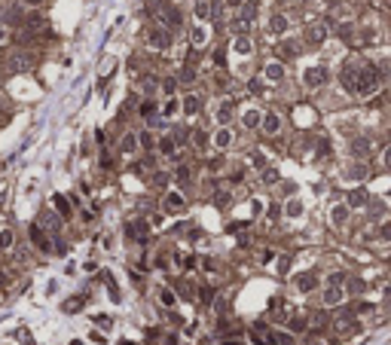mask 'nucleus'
Returning <instances> with one entry per match:
<instances>
[{
    "mask_svg": "<svg viewBox=\"0 0 391 345\" xmlns=\"http://www.w3.org/2000/svg\"><path fill=\"white\" fill-rule=\"evenodd\" d=\"M80 305H83V299H70V302H64L67 312H74V308H80Z\"/></svg>",
    "mask_w": 391,
    "mask_h": 345,
    "instance_id": "nucleus-32",
    "label": "nucleus"
},
{
    "mask_svg": "<svg viewBox=\"0 0 391 345\" xmlns=\"http://www.w3.org/2000/svg\"><path fill=\"white\" fill-rule=\"evenodd\" d=\"M263 132L266 135H278L281 132V119H278V113H263Z\"/></svg>",
    "mask_w": 391,
    "mask_h": 345,
    "instance_id": "nucleus-5",
    "label": "nucleus"
},
{
    "mask_svg": "<svg viewBox=\"0 0 391 345\" xmlns=\"http://www.w3.org/2000/svg\"><path fill=\"white\" fill-rule=\"evenodd\" d=\"M174 110H177V101H168V104H165V116H171Z\"/></svg>",
    "mask_w": 391,
    "mask_h": 345,
    "instance_id": "nucleus-36",
    "label": "nucleus"
},
{
    "mask_svg": "<svg viewBox=\"0 0 391 345\" xmlns=\"http://www.w3.org/2000/svg\"><path fill=\"white\" fill-rule=\"evenodd\" d=\"M184 110H187V113H196V110H199V98H196V95H187Z\"/></svg>",
    "mask_w": 391,
    "mask_h": 345,
    "instance_id": "nucleus-20",
    "label": "nucleus"
},
{
    "mask_svg": "<svg viewBox=\"0 0 391 345\" xmlns=\"http://www.w3.org/2000/svg\"><path fill=\"white\" fill-rule=\"evenodd\" d=\"M208 12H211V3L208 0H199V3H196V15H199V19H208Z\"/></svg>",
    "mask_w": 391,
    "mask_h": 345,
    "instance_id": "nucleus-19",
    "label": "nucleus"
},
{
    "mask_svg": "<svg viewBox=\"0 0 391 345\" xmlns=\"http://www.w3.org/2000/svg\"><path fill=\"white\" fill-rule=\"evenodd\" d=\"M162 302L165 305H174V294H171V290H162Z\"/></svg>",
    "mask_w": 391,
    "mask_h": 345,
    "instance_id": "nucleus-31",
    "label": "nucleus"
},
{
    "mask_svg": "<svg viewBox=\"0 0 391 345\" xmlns=\"http://www.w3.org/2000/svg\"><path fill=\"white\" fill-rule=\"evenodd\" d=\"M138 141H141V144H144V147H147V150H150V147H153V135H141V138H138Z\"/></svg>",
    "mask_w": 391,
    "mask_h": 345,
    "instance_id": "nucleus-33",
    "label": "nucleus"
},
{
    "mask_svg": "<svg viewBox=\"0 0 391 345\" xmlns=\"http://www.w3.org/2000/svg\"><path fill=\"white\" fill-rule=\"evenodd\" d=\"M291 327H293V330H303V327H306V318H296V321H291Z\"/></svg>",
    "mask_w": 391,
    "mask_h": 345,
    "instance_id": "nucleus-34",
    "label": "nucleus"
},
{
    "mask_svg": "<svg viewBox=\"0 0 391 345\" xmlns=\"http://www.w3.org/2000/svg\"><path fill=\"white\" fill-rule=\"evenodd\" d=\"M284 214H288V217H299V214H303V205H299L296 198H293V202L284 205Z\"/></svg>",
    "mask_w": 391,
    "mask_h": 345,
    "instance_id": "nucleus-18",
    "label": "nucleus"
},
{
    "mask_svg": "<svg viewBox=\"0 0 391 345\" xmlns=\"http://www.w3.org/2000/svg\"><path fill=\"white\" fill-rule=\"evenodd\" d=\"M247 89H251V92L257 95V92H260V80H251V83H247Z\"/></svg>",
    "mask_w": 391,
    "mask_h": 345,
    "instance_id": "nucleus-38",
    "label": "nucleus"
},
{
    "mask_svg": "<svg viewBox=\"0 0 391 345\" xmlns=\"http://www.w3.org/2000/svg\"><path fill=\"white\" fill-rule=\"evenodd\" d=\"M379 235H382V239H391V223H385V226L379 229Z\"/></svg>",
    "mask_w": 391,
    "mask_h": 345,
    "instance_id": "nucleus-37",
    "label": "nucleus"
},
{
    "mask_svg": "<svg viewBox=\"0 0 391 345\" xmlns=\"http://www.w3.org/2000/svg\"><path fill=\"white\" fill-rule=\"evenodd\" d=\"M147 43L156 46V49H165V46L171 43V31H168V28H150V31H147Z\"/></svg>",
    "mask_w": 391,
    "mask_h": 345,
    "instance_id": "nucleus-2",
    "label": "nucleus"
},
{
    "mask_svg": "<svg viewBox=\"0 0 391 345\" xmlns=\"http://www.w3.org/2000/svg\"><path fill=\"white\" fill-rule=\"evenodd\" d=\"M211 144H214V147H217V150H226V147H229V144H233V132H229V129H226V125H220V129L214 132V138H211Z\"/></svg>",
    "mask_w": 391,
    "mask_h": 345,
    "instance_id": "nucleus-4",
    "label": "nucleus"
},
{
    "mask_svg": "<svg viewBox=\"0 0 391 345\" xmlns=\"http://www.w3.org/2000/svg\"><path fill=\"white\" fill-rule=\"evenodd\" d=\"M376 89H379V74H376V67L364 64L361 74H358V95H373Z\"/></svg>",
    "mask_w": 391,
    "mask_h": 345,
    "instance_id": "nucleus-1",
    "label": "nucleus"
},
{
    "mask_svg": "<svg viewBox=\"0 0 391 345\" xmlns=\"http://www.w3.org/2000/svg\"><path fill=\"white\" fill-rule=\"evenodd\" d=\"M242 122H244V129H257V125L263 122V113L251 107V110H244V113H242Z\"/></svg>",
    "mask_w": 391,
    "mask_h": 345,
    "instance_id": "nucleus-9",
    "label": "nucleus"
},
{
    "mask_svg": "<svg viewBox=\"0 0 391 345\" xmlns=\"http://www.w3.org/2000/svg\"><path fill=\"white\" fill-rule=\"evenodd\" d=\"M190 37H193V46H196V49H202V46L208 43V31H205L202 25H196V28H193V34H190Z\"/></svg>",
    "mask_w": 391,
    "mask_h": 345,
    "instance_id": "nucleus-12",
    "label": "nucleus"
},
{
    "mask_svg": "<svg viewBox=\"0 0 391 345\" xmlns=\"http://www.w3.org/2000/svg\"><path fill=\"white\" fill-rule=\"evenodd\" d=\"M263 77L269 80V83H281V80H284V67H281L278 61H272V64L263 67Z\"/></svg>",
    "mask_w": 391,
    "mask_h": 345,
    "instance_id": "nucleus-6",
    "label": "nucleus"
},
{
    "mask_svg": "<svg viewBox=\"0 0 391 345\" xmlns=\"http://www.w3.org/2000/svg\"><path fill=\"white\" fill-rule=\"evenodd\" d=\"M193 80H196V74H193L190 67H184V70H181V83H193Z\"/></svg>",
    "mask_w": 391,
    "mask_h": 345,
    "instance_id": "nucleus-25",
    "label": "nucleus"
},
{
    "mask_svg": "<svg viewBox=\"0 0 391 345\" xmlns=\"http://www.w3.org/2000/svg\"><path fill=\"white\" fill-rule=\"evenodd\" d=\"M296 284H299V290H312V287H315V278H312V275H299Z\"/></svg>",
    "mask_w": 391,
    "mask_h": 345,
    "instance_id": "nucleus-21",
    "label": "nucleus"
},
{
    "mask_svg": "<svg viewBox=\"0 0 391 345\" xmlns=\"http://www.w3.org/2000/svg\"><path fill=\"white\" fill-rule=\"evenodd\" d=\"M119 150L122 153H135L138 150V135H126V138H122V144H119Z\"/></svg>",
    "mask_w": 391,
    "mask_h": 345,
    "instance_id": "nucleus-14",
    "label": "nucleus"
},
{
    "mask_svg": "<svg viewBox=\"0 0 391 345\" xmlns=\"http://www.w3.org/2000/svg\"><path fill=\"white\" fill-rule=\"evenodd\" d=\"M342 296H345V294H342V287H336V284L324 290V302H327V305H336V302H342Z\"/></svg>",
    "mask_w": 391,
    "mask_h": 345,
    "instance_id": "nucleus-10",
    "label": "nucleus"
},
{
    "mask_svg": "<svg viewBox=\"0 0 391 345\" xmlns=\"http://www.w3.org/2000/svg\"><path fill=\"white\" fill-rule=\"evenodd\" d=\"M354 153H358V156H364V153H370V144H364V141H358V144H354Z\"/></svg>",
    "mask_w": 391,
    "mask_h": 345,
    "instance_id": "nucleus-26",
    "label": "nucleus"
},
{
    "mask_svg": "<svg viewBox=\"0 0 391 345\" xmlns=\"http://www.w3.org/2000/svg\"><path fill=\"white\" fill-rule=\"evenodd\" d=\"M306 37H309V43H324V37H327V28H324V25H312Z\"/></svg>",
    "mask_w": 391,
    "mask_h": 345,
    "instance_id": "nucleus-13",
    "label": "nucleus"
},
{
    "mask_svg": "<svg viewBox=\"0 0 391 345\" xmlns=\"http://www.w3.org/2000/svg\"><path fill=\"white\" fill-rule=\"evenodd\" d=\"M214 202H217V205H226V202H229V193H217Z\"/></svg>",
    "mask_w": 391,
    "mask_h": 345,
    "instance_id": "nucleus-35",
    "label": "nucleus"
},
{
    "mask_svg": "<svg viewBox=\"0 0 391 345\" xmlns=\"http://www.w3.org/2000/svg\"><path fill=\"white\" fill-rule=\"evenodd\" d=\"M385 165H388V168H391V147H388V150H385Z\"/></svg>",
    "mask_w": 391,
    "mask_h": 345,
    "instance_id": "nucleus-39",
    "label": "nucleus"
},
{
    "mask_svg": "<svg viewBox=\"0 0 391 345\" xmlns=\"http://www.w3.org/2000/svg\"><path fill=\"white\" fill-rule=\"evenodd\" d=\"M345 281V275H342V272H333V275L327 278V284H342Z\"/></svg>",
    "mask_w": 391,
    "mask_h": 345,
    "instance_id": "nucleus-28",
    "label": "nucleus"
},
{
    "mask_svg": "<svg viewBox=\"0 0 391 345\" xmlns=\"http://www.w3.org/2000/svg\"><path fill=\"white\" fill-rule=\"evenodd\" d=\"M159 150H162V153H174V138H171V135H168V138H162Z\"/></svg>",
    "mask_w": 391,
    "mask_h": 345,
    "instance_id": "nucleus-23",
    "label": "nucleus"
},
{
    "mask_svg": "<svg viewBox=\"0 0 391 345\" xmlns=\"http://www.w3.org/2000/svg\"><path fill=\"white\" fill-rule=\"evenodd\" d=\"M25 3H28V6H40V3H43V0H25Z\"/></svg>",
    "mask_w": 391,
    "mask_h": 345,
    "instance_id": "nucleus-40",
    "label": "nucleus"
},
{
    "mask_svg": "<svg viewBox=\"0 0 391 345\" xmlns=\"http://www.w3.org/2000/svg\"><path fill=\"white\" fill-rule=\"evenodd\" d=\"M162 89H165V92L171 95V92H174V89H177V80H165V83H162Z\"/></svg>",
    "mask_w": 391,
    "mask_h": 345,
    "instance_id": "nucleus-29",
    "label": "nucleus"
},
{
    "mask_svg": "<svg viewBox=\"0 0 391 345\" xmlns=\"http://www.w3.org/2000/svg\"><path fill=\"white\" fill-rule=\"evenodd\" d=\"M303 80H306V86H309V89H318V86H324V83H327V70H324L321 64L306 67V77H303Z\"/></svg>",
    "mask_w": 391,
    "mask_h": 345,
    "instance_id": "nucleus-3",
    "label": "nucleus"
},
{
    "mask_svg": "<svg viewBox=\"0 0 391 345\" xmlns=\"http://www.w3.org/2000/svg\"><path fill=\"white\" fill-rule=\"evenodd\" d=\"M184 205H187V202H184V196H181V193H168V196H165V202H162L165 211H181Z\"/></svg>",
    "mask_w": 391,
    "mask_h": 345,
    "instance_id": "nucleus-8",
    "label": "nucleus"
},
{
    "mask_svg": "<svg viewBox=\"0 0 391 345\" xmlns=\"http://www.w3.org/2000/svg\"><path fill=\"white\" fill-rule=\"evenodd\" d=\"M272 31L284 34V31H288V19H284V15H272Z\"/></svg>",
    "mask_w": 391,
    "mask_h": 345,
    "instance_id": "nucleus-17",
    "label": "nucleus"
},
{
    "mask_svg": "<svg viewBox=\"0 0 391 345\" xmlns=\"http://www.w3.org/2000/svg\"><path fill=\"white\" fill-rule=\"evenodd\" d=\"M55 208H58L61 214H67V202H64V198H61V196H55Z\"/></svg>",
    "mask_w": 391,
    "mask_h": 345,
    "instance_id": "nucleus-30",
    "label": "nucleus"
},
{
    "mask_svg": "<svg viewBox=\"0 0 391 345\" xmlns=\"http://www.w3.org/2000/svg\"><path fill=\"white\" fill-rule=\"evenodd\" d=\"M361 205H367V196H364L361 190H354V193L348 196V208H361Z\"/></svg>",
    "mask_w": 391,
    "mask_h": 345,
    "instance_id": "nucleus-16",
    "label": "nucleus"
},
{
    "mask_svg": "<svg viewBox=\"0 0 391 345\" xmlns=\"http://www.w3.org/2000/svg\"><path fill=\"white\" fill-rule=\"evenodd\" d=\"M233 49L239 52V55H251V52H254V43H251V37H236Z\"/></svg>",
    "mask_w": 391,
    "mask_h": 345,
    "instance_id": "nucleus-11",
    "label": "nucleus"
},
{
    "mask_svg": "<svg viewBox=\"0 0 391 345\" xmlns=\"http://www.w3.org/2000/svg\"><path fill=\"white\" fill-rule=\"evenodd\" d=\"M345 220H348V205H333L330 223H333V226H345Z\"/></svg>",
    "mask_w": 391,
    "mask_h": 345,
    "instance_id": "nucleus-7",
    "label": "nucleus"
},
{
    "mask_svg": "<svg viewBox=\"0 0 391 345\" xmlns=\"http://www.w3.org/2000/svg\"><path fill=\"white\" fill-rule=\"evenodd\" d=\"M9 245H12V232L3 229V232H0V247H9Z\"/></svg>",
    "mask_w": 391,
    "mask_h": 345,
    "instance_id": "nucleus-24",
    "label": "nucleus"
},
{
    "mask_svg": "<svg viewBox=\"0 0 391 345\" xmlns=\"http://www.w3.org/2000/svg\"><path fill=\"white\" fill-rule=\"evenodd\" d=\"M229 119H233V104L226 101L223 107H217V122H220V125H226Z\"/></svg>",
    "mask_w": 391,
    "mask_h": 345,
    "instance_id": "nucleus-15",
    "label": "nucleus"
},
{
    "mask_svg": "<svg viewBox=\"0 0 391 345\" xmlns=\"http://www.w3.org/2000/svg\"><path fill=\"white\" fill-rule=\"evenodd\" d=\"M263 180H266V184H275V180H278V174H275L272 168H266V171H263Z\"/></svg>",
    "mask_w": 391,
    "mask_h": 345,
    "instance_id": "nucleus-27",
    "label": "nucleus"
},
{
    "mask_svg": "<svg viewBox=\"0 0 391 345\" xmlns=\"http://www.w3.org/2000/svg\"><path fill=\"white\" fill-rule=\"evenodd\" d=\"M31 239H34V245H40V247H49V245H46V239H43V232H40L37 226H31Z\"/></svg>",
    "mask_w": 391,
    "mask_h": 345,
    "instance_id": "nucleus-22",
    "label": "nucleus"
}]
</instances>
